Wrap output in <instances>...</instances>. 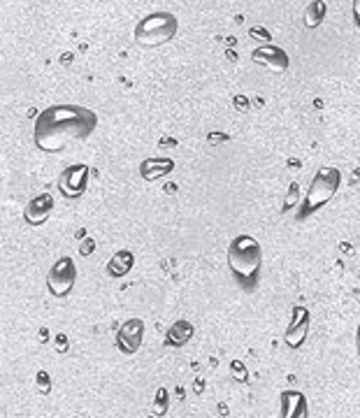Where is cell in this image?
I'll list each match as a JSON object with an SVG mask.
<instances>
[{"label":"cell","mask_w":360,"mask_h":418,"mask_svg":"<svg viewBox=\"0 0 360 418\" xmlns=\"http://www.w3.org/2000/svg\"><path fill=\"white\" fill-rule=\"evenodd\" d=\"M98 126L96 112L82 105H52L42 110L33 126V142L40 151L59 154L72 142L86 140Z\"/></svg>","instance_id":"6da1fadb"},{"label":"cell","mask_w":360,"mask_h":418,"mask_svg":"<svg viewBox=\"0 0 360 418\" xmlns=\"http://www.w3.org/2000/svg\"><path fill=\"white\" fill-rule=\"evenodd\" d=\"M263 263V251L251 235H240L230 242L228 247V265L230 272L235 275V279H240L242 284H254L258 279Z\"/></svg>","instance_id":"7a4b0ae2"},{"label":"cell","mask_w":360,"mask_h":418,"mask_svg":"<svg viewBox=\"0 0 360 418\" xmlns=\"http://www.w3.org/2000/svg\"><path fill=\"white\" fill-rule=\"evenodd\" d=\"M179 31V21L172 12H154L140 19V24L135 26V42L144 49L161 47L165 42H170Z\"/></svg>","instance_id":"3957f363"},{"label":"cell","mask_w":360,"mask_h":418,"mask_svg":"<svg viewBox=\"0 0 360 418\" xmlns=\"http://www.w3.org/2000/svg\"><path fill=\"white\" fill-rule=\"evenodd\" d=\"M340 184H342V172L333 168V165H321V168L316 170V175L312 177V184H309L307 198L305 203H302L300 216L314 214L319 212L321 207H326L330 200L335 198V193L340 191Z\"/></svg>","instance_id":"277c9868"},{"label":"cell","mask_w":360,"mask_h":418,"mask_svg":"<svg viewBox=\"0 0 360 418\" xmlns=\"http://www.w3.org/2000/svg\"><path fill=\"white\" fill-rule=\"evenodd\" d=\"M75 281H77V265L70 256H63L49 270L47 288L54 298H66V295L72 293V288H75Z\"/></svg>","instance_id":"5b68a950"},{"label":"cell","mask_w":360,"mask_h":418,"mask_svg":"<svg viewBox=\"0 0 360 418\" xmlns=\"http://www.w3.org/2000/svg\"><path fill=\"white\" fill-rule=\"evenodd\" d=\"M86 186H89V165L86 163H77L70 165L61 172L59 177V191L70 200L82 198L86 193Z\"/></svg>","instance_id":"8992f818"},{"label":"cell","mask_w":360,"mask_h":418,"mask_svg":"<svg viewBox=\"0 0 360 418\" xmlns=\"http://www.w3.org/2000/svg\"><path fill=\"white\" fill-rule=\"evenodd\" d=\"M309 328H312V312H309L307 307H293V314H291V323H288L286 328V335H284V342L288 349H300L302 344L307 342V335H309Z\"/></svg>","instance_id":"52a82bcc"},{"label":"cell","mask_w":360,"mask_h":418,"mask_svg":"<svg viewBox=\"0 0 360 418\" xmlns=\"http://www.w3.org/2000/svg\"><path fill=\"white\" fill-rule=\"evenodd\" d=\"M144 342V321L140 319H128L117 333V347L126 356H133L142 349Z\"/></svg>","instance_id":"ba28073f"},{"label":"cell","mask_w":360,"mask_h":418,"mask_svg":"<svg viewBox=\"0 0 360 418\" xmlns=\"http://www.w3.org/2000/svg\"><path fill=\"white\" fill-rule=\"evenodd\" d=\"M251 61L258 63V66L270 68V70H277V72H286L288 66H291V59H288V54L284 52L282 47H277V45L258 47L256 52L251 54Z\"/></svg>","instance_id":"9c48e42d"},{"label":"cell","mask_w":360,"mask_h":418,"mask_svg":"<svg viewBox=\"0 0 360 418\" xmlns=\"http://www.w3.org/2000/svg\"><path fill=\"white\" fill-rule=\"evenodd\" d=\"M52 212H54V198L49 193H38V196L28 200V205L24 209V219L31 226H42V223H47Z\"/></svg>","instance_id":"30bf717a"},{"label":"cell","mask_w":360,"mask_h":418,"mask_svg":"<svg viewBox=\"0 0 360 418\" xmlns=\"http://www.w3.org/2000/svg\"><path fill=\"white\" fill-rule=\"evenodd\" d=\"M279 418H309V405L305 393L284 391L282 393V416Z\"/></svg>","instance_id":"8fae6325"},{"label":"cell","mask_w":360,"mask_h":418,"mask_svg":"<svg viewBox=\"0 0 360 418\" xmlns=\"http://www.w3.org/2000/svg\"><path fill=\"white\" fill-rule=\"evenodd\" d=\"M175 170V161L172 158H147L140 165V175L144 182H158V179L168 177Z\"/></svg>","instance_id":"7c38bea8"},{"label":"cell","mask_w":360,"mask_h":418,"mask_svg":"<svg viewBox=\"0 0 360 418\" xmlns=\"http://www.w3.org/2000/svg\"><path fill=\"white\" fill-rule=\"evenodd\" d=\"M193 323L191 321H177V323H172V328L168 330V335H165V347H170V349H182L184 344H189L191 342V337H193Z\"/></svg>","instance_id":"4fadbf2b"},{"label":"cell","mask_w":360,"mask_h":418,"mask_svg":"<svg viewBox=\"0 0 360 418\" xmlns=\"http://www.w3.org/2000/svg\"><path fill=\"white\" fill-rule=\"evenodd\" d=\"M133 265H135V256L128 249H121L110 258V263H107V275L119 279V277L128 275V272L133 270Z\"/></svg>","instance_id":"5bb4252c"},{"label":"cell","mask_w":360,"mask_h":418,"mask_svg":"<svg viewBox=\"0 0 360 418\" xmlns=\"http://www.w3.org/2000/svg\"><path fill=\"white\" fill-rule=\"evenodd\" d=\"M326 12H328V7L323 0H312L309 7L305 10V26L307 28H319L323 24V19H326Z\"/></svg>","instance_id":"9a60e30c"},{"label":"cell","mask_w":360,"mask_h":418,"mask_svg":"<svg viewBox=\"0 0 360 418\" xmlns=\"http://www.w3.org/2000/svg\"><path fill=\"white\" fill-rule=\"evenodd\" d=\"M168 405H170L168 388H158V391H156V400H154V414L156 416H163L165 412H168Z\"/></svg>","instance_id":"2e32d148"},{"label":"cell","mask_w":360,"mask_h":418,"mask_svg":"<svg viewBox=\"0 0 360 418\" xmlns=\"http://www.w3.org/2000/svg\"><path fill=\"white\" fill-rule=\"evenodd\" d=\"M298 200H300V189H298V184H291V189H288L286 193V200H284V212H291V209L298 205Z\"/></svg>","instance_id":"e0dca14e"},{"label":"cell","mask_w":360,"mask_h":418,"mask_svg":"<svg viewBox=\"0 0 360 418\" xmlns=\"http://www.w3.org/2000/svg\"><path fill=\"white\" fill-rule=\"evenodd\" d=\"M230 372H233V377L240 381V384H244V381L249 379V374H247V367H244L240 360H233V363H230Z\"/></svg>","instance_id":"ac0fdd59"},{"label":"cell","mask_w":360,"mask_h":418,"mask_svg":"<svg viewBox=\"0 0 360 418\" xmlns=\"http://www.w3.org/2000/svg\"><path fill=\"white\" fill-rule=\"evenodd\" d=\"M251 38H258V40H265V42H270L272 40V35L265 31V28H258V26H254L251 28Z\"/></svg>","instance_id":"d6986e66"},{"label":"cell","mask_w":360,"mask_h":418,"mask_svg":"<svg viewBox=\"0 0 360 418\" xmlns=\"http://www.w3.org/2000/svg\"><path fill=\"white\" fill-rule=\"evenodd\" d=\"M354 21H356V26L360 28V0H354Z\"/></svg>","instance_id":"ffe728a7"},{"label":"cell","mask_w":360,"mask_h":418,"mask_svg":"<svg viewBox=\"0 0 360 418\" xmlns=\"http://www.w3.org/2000/svg\"><path fill=\"white\" fill-rule=\"evenodd\" d=\"M93 247H96V244H93L91 240L86 242V244H82V254H86V251H93Z\"/></svg>","instance_id":"44dd1931"},{"label":"cell","mask_w":360,"mask_h":418,"mask_svg":"<svg viewBox=\"0 0 360 418\" xmlns=\"http://www.w3.org/2000/svg\"><path fill=\"white\" fill-rule=\"evenodd\" d=\"M235 105H242V112L247 110V100L244 98H235Z\"/></svg>","instance_id":"7402d4cb"},{"label":"cell","mask_w":360,"mask_h":418,"mask_svg":"<svg viewBox=\"0 0 360 418\" xmlns=\"http://www.w3.org/2000/svg\"><path fill=\"white\" fill-rule=\"evenodd\" d=\"M356 349H358V356H360V323H358V333H356Z\"/></svg>","instance_id":"603a6c76"}]
</instances>
